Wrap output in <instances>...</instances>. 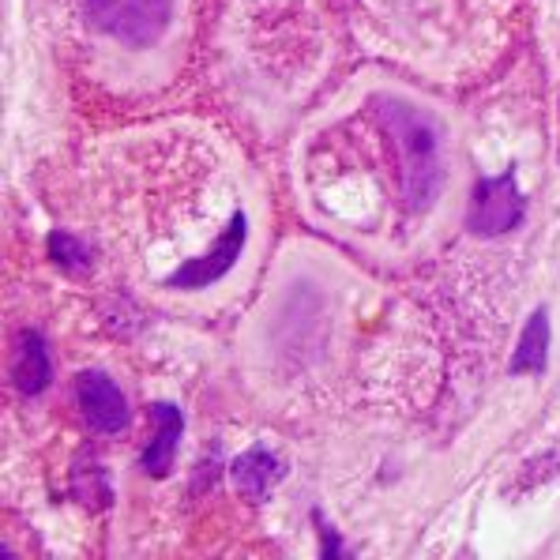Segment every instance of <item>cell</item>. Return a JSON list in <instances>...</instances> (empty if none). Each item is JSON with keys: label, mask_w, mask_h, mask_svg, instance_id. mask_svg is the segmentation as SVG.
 <instances>
[{"label": "cell", "mask_w": 560, "mask_h": 560, "mask_svg": "<svg viewBox=\"0 0 560 560\" xmlns=\"http://www.w3.org/2000/svg\"><path fill=\"white\" fill-rule=\"evenodd\" d=\"M549 342H553V331H549V308H534L527 327L520 331V347L512 354V373H527V376H541L549 365Z\"/></svg>", "instance_id": "obj_9"}, {"label": "cell", "mask_w": 560, "mask_h": 560, "mask_svg": "<svg viewBox=\"0 0 560 560\" xmlns=\"http://www.w3.org/2000/svg\"><path fill=\"white\" fill-rule=\"evenodd\" d=\"M80 8L94 31L132 49L154 46L174 15V0H80Z\"/></svg>", "instance_id": "obj_2"}, {"label": "cell", "mask_w": 560, "mask_h": 560, "mask_svg": "<svg viewBox=\"0 0 560 560\" xmlns=\"http://www.w3.org/2000/svg\"><path fill=\"white\" fill-rule=\"evenodd\" d=\"M75 402H80L83 418L94 433L114 436L128 425V402L120 395V387L109 381L98 369H88V373L75 376Z\"/></svg>", "instance_id": "obj_5"}, {"label": "cell", "mask_w": 560, "mask_h": 560, "mask_svg": "<svg viewBox=\"0 0 560 560\" xmlns=\"http://www.w3.org/2000/svg\"><path fill=\"white\" fill-rule=\"evenodd\" d=\"M245 237H248V219H245V211H234V219H230V226L222 230L219 241L211 245V253L196 256V260H185L166 282L174 290H203V287H211V282H219L222 275H226L230 267L237 264L241 248H245Z\"/></svg>", "instance_id": "obj_4"}, {"label": "cell", "mask_w": 560, "mask_h": 560, "mask_svg": "<svg viewBox=\"0 0 560 560\" xmlns=\"http://www.w3.org/2000/svg\"><path fill=\"white\" fill-rule=\"evenodd\" d=\"M54 381V361H49L46 339L38 331H20L12 354V384L23 395H42Z\"/></svg>", "instance_id": "obj_7"}, {"label": "cell", "mask_w": 560, "mask_h": 560, "mask_svg": "<svg viewBox=\"0 0 560 560\" xmlns=\"http://www.w3.org/2000/svg\"><path fill=\"white\" fill-rule=\"evenodd\" d=\"M376 117L387 128V136L395 140L399 151V185L407 196L410 211H421L441 196L444 185V162H441V132H436L433 117H425L421 109H413L410 102L399 98H373Z\"/></svg>", "instance_id": "obj_1"}, {"label": "cell", "mask_w": 560, "mask_h": 560, "mask_svg": "<svg viewBox=\"0 0 560 560\" xmlns=\"http://www.w3.org/2000/svg\"><path fill=\"white\" fill-rule=\"evenodd\" d=\"M151 418L159 425V433L151 436V444L143 447V470L151 478H166L174 470V455H177V441L185 433V413H180L174 402H154L151 407Z\"/></svg>", "instance_id": "obj_8"}, {"label": "cell", "mask_w": 560, "mask_h": 560, "mask_svg": "<svg viewBox=\"0 0 560 560\" xmlns=\"http://www.w3.org/2000/svg\"><path fill=\"white\" fill-rule=\"evenodd\" d=\"M49 256H54L60 267H68V271H83V267L91 264L88 245L75 241L72 234H65V230H57V234L49 237Z\"/></svg>", "instance_id": "obj_10"}, {"label": "cell", "mask_w": 560, "mask_h": 560, "mask_svg": "<svg viewBox=\"0 0 560 560\" xmlns=\"http://www.w3.org/2000/svg\"><path fill=\"white\" fill-rule=\"evenodd\" d=\"M282 459H275L267 447H248L245 455H237L234 463H230V478H234V489L241 497H248V501H267L271 497V489L282 481Z\"/></svg>", "instance_id": "obj_6"}, {"label": "cell", "mask_w": 560, "mask_h": 560, "mask_svg": "<svg viewBox=\"0 0 560 560\" xmlns=\"http://www.w3.org/2000/svg\"><path fill=\"white\" fill-rule=\"evenodd\" d=\"M313 520L320 523V538H324V557H350V549L342 546V541H335V530H331V527H327V523H324V515L316 512Z\"/></svg>", "instance_id": "obj_11"}, {"label": "cell", "mask_w": 560, "mask_h": 560, "mask_svg": "<svg viewBox=\"0 0 560 560\" xmlns=\"http://www.w3.org/2000/svg\"><path fill=\"white\" fill-rule=\"evenodd\" d=\"M523 211H527V200H523L520 185H515V174L504 170L501 177H481L478 188L470 196V214H467V230L478 237H497L508 234V230L520 226Z\"/></svg>", "instance_id": "obj_3"}]
</instances>
